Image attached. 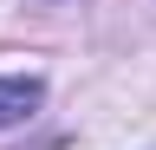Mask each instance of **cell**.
<instances>
[{"instance_id": "6da1fadb", "label": "cell", "mask_w": 156, "mask_h": 150, "mask_svg": "<svg viewBox=\"0 0 156 150\" xmlns=\"http://www.w3.org/2000/svg\"><path fill=\"white\" fill-rule=\"evenodd\" d=\"M39 98H46L39 79H0V130H7V124H26L39 111Z\"/></svg>"}]
</instances>
